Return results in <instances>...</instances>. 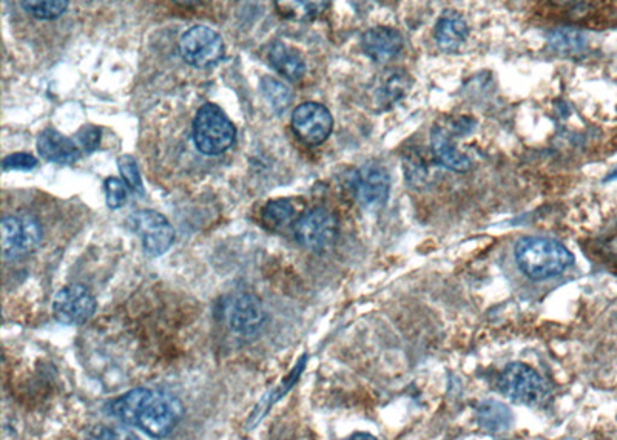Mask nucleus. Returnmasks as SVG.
I'll return each mask as SVG.
<instances>
[{
	"label": "nucleus",
	"instance_id": "nucleus-1",
	"mask_svg": "<svg viewBox=\"0 0 617 440\" xmlns=\"http://www.w3.org/2000/svg\"><path fill=\"white\" fill-rule=\"evenodd\" d=\"M110 413L150 436L164 437L175 430L183 417V405L164 391L136 388L116 399Z\"/></svg>",
	"mask_w": 617,
	"mask_h": 440
},
{
	"label": "nucleus",
	"instance_id": "nucleus-2",
	"mask_svg": "<svg viewBox=\"0 0 617 440\" xmlns=\"http://www.w3.org/2000/svg\"><path fill=\"white\" fill-rule=\"evenodd\" d=\"M517 266L534 281L557 277L573 264V255L559 241L545 237H526L514 249Z\"/></svg>",
	"mask_w": 617,
	"mask_h": 440
},
{
	"label": "nucleus",
	"instance_id": "nucleus-3",
	"mask_svg": "<svg viewBox=\"0 0 617 440\" xmlns=\"http://www.w3.org/2000/svg\"><path fill=\"white\" fill-rule=\"evenodd\" d=\"M237 130L226 113L215 104H206L196 113L193 139L199 152L207 156L221 155L235 143Z\"/></svg>",
	"mask_w": 617,
	"mask_h": 440
},
{
	"label": "nucleus",
	"instance_id": "nucleus-4",
	"mask_svg": "<svg viewBox=\"0 0 617 440\" xmlns=\"http://www.w3.org/2000/svg\"><path fill=\"white\" fill-rule=\"evenodd\" d=\"M499 390L514 403L530 408H542L550 400L547 382L530 366L513 363L500 374Z\"/></svg>",
	"mask_w": 617,
	"mask_h": 440
},
{
	"label": "nucleus",
	"instance_id": "nucleus-5",
	"mask_svg": "<svg viewBox=\"0 0 617 440\" xmlns=\"http://www.w3.org/2000/svg\"><path fill=\"white\" fill-rule=\"evenodd\" d=\"M295 238L307 251L324 254L331 251L338 238V221L323 207L309 210L294 226Z\"/></svg>",
	"mask_w": 617,
	"mask_h": 440
},
{
	"label": "nucleus",
	"instance_id": "nucleus-6",
	"mask_svg": "<svg viewBox=\"0 0 617 440\" xmlns=\"http://www.w3.org/2000/svg\"><path fill=\"white\" fill-rule=\"evenodd\" d=\"M127 226L141 238L142 248L149 257H161L172 248L175 229L164 215L156 210H139L130 215Z\"/></svg>",
	"mask_w": 617,
	"mask_h": 440
},
{
	"label": "nucleus",
	"instance_id": "nucleus-7",
	"mask_svg": "<svg viewBox=\"0 0 617 440\" xmlns=\"http://www.w3.org/2000/svg\"><path fill=\"white\" fill-rule=\"evenodd\" d=\"M181 56L195 68H207L221 61L224 42L220 34L207 27H193L179 42Z\"/></svg>",
	"mask_w": 617,
	"mask_h": 440
},
{
	"label": "nucleus",
	"instance_id": "nucleus-8",
	"mask_svg": "<svg viewBox=\"0 0 617 440\" xmlns=\"http://www.w3.org/2000/svg\"><path fill=\"white\" fill-rule=\"evenodd\" d=\"M96 312V298L82 285H68L56 294L53 302L54 319L62 325H84Z\"/></svg>",
	"mask_w": 617,
	"mask_h": 440
},
{
	"label": "nucleus",
	"instance_id": "nucleus-9",
	"mask_svg": "<svg viewBox=\"0 0 617 440\" xmlns=\"http://www.w3.org/2000/svg\"><path fill=\"white\" fill-rule=\"evenodd\" d=\"M0 238H2V252L5 257L31 254L41 246V224L28 215L4 218Z\"/></svg>",
	"mask_w": 617,
	"mask_h": 440
},
{
	"label": "nucleus",
	"instance_id": "nucleus-10",
	"mask_svg": "<svg viewBox=\"0 0 617 440\" xmlns=\"http://www.w3.org/2000/svg\"><path fill=\"white\" fill-rule=\"evenodd\" d=\"M389 184L388 170L380 164L369 163L352 173L349 189L360 206L377 207L388 200Z\"/></svg>",
	"mask_w": 617,
	"mask_h": 440
},
{
	"label": "nucleus",
	"instance_id": "nucleus-11",
	"mask_svg": "<svg viewBox=\"0 0 617 440\" xmlns=\"http://www.w3.org/2000/svg\"><path fill=\"white\" fill-rule=\"evenodd\" d=\"M292 127L298 138L309 146L323 144L334 129V118L324 105L304 102L292 115Z\"/></svg>",
	"mask_w": 617,
	"mask_h": 440
},
{
	"label": "nucleus",
	"instance_id": "nucleus-12",
	"mask_svg": "<svg viewBox=\"0 0 617 440\" xmlns=\"http://www.w3.org/2000/svg\"><path fill=\"white\" fill-rule=\"evenodd\" d=\"M266 322V311L260 298L253 294H241L230 306L229 325L233 332L249 337L257 334Z\"/></svg>",
	"mask_w": 617,
	"mask_h": 440
},
{
	"label": "nucleus",
	"instance_id": "nucleus-13",
	"mask_svg": "<svg viewBox=\"0 0 617 440\" xmlns=\"http://www.w3.org/2000/svg\"><path fill=\"white\" fill-rule=\"evenodd\" d=\"M361 47L374 62H389L397 58L403 48L402 34L395 28L375 27L361 38Z\"/></svg>",
	"mask_w": 617,
	"mask_h": 440
},
{
	"label": "nucleus",
	"instance_id": "nucleus-14",
	"mask_svg": "<svg viewBox=\"0 0 617 440\" xmlns=\"http://www.w3.org/2000/svg\"><path fill=\"white\" fill-rule=\"evenodd\" d=\"M411 76L402 68H388L381 73L374 88V98L378 107L383 110L391 109L397 102L402 101L411 90Z\"/></svg>",
	"mask_w": 617,
	"mask_h": 440
},
{
	"label": "nucleus",
	"instance_id": "nucleus-15",
	"mask_svg": "<svg viewBox=\"0 0 617 440\" xmlns=\"http://www.w3.org/2000/svg\"><path fill=\"white\" fill-rule=\"evenodd\" d=\"M38 152L44 160L58 164H75L82 156L75 141L53 129H47L39 135Z\"/></svg>",
	"mask_w": 617,
	"mask_h": 440
},
{
	"label": "nucleus",
	"instance_id": "nucleus-16",
	"mask_svg": "<svg viewBox=\"0 0 617 440\" xmlns=\"http://www.w3.org/2000/svg\"><path fill=\"white\" fill-rule=\"evenodd\" d=\"M469 28L462 14L454 10L443 11L435 25V41L440 50L454 53L468 39Z\"/></svg>",
	"mask_w": 617,
	"mask_h": 440
},
{
	"label": "nucleus",
	"instance_id": "nucleus-17",
	"mask_svg": "<svg viewBox=\"0 0 617 440\" xmlns=\"http://www.w3.org/2000/svg\"><path fill=\"white\" fill-rule=\"evenodd\" d=\"M431 144L434 155L443 166L454 172H468L471 169V160L465 153L456 149L451 132L446 127L434 126L431 133Z\"/></svg>",
	"mask_w": 617,
	"mask_h": 440
},
{
	"label": "nucleus",
	"instance_id": "nucleus-18",
	"mask_svg": "<svg viewBox=\"0 0 617 440\" xmlns=\"http://www.w3.org/2000/svg\"><path fill=\"white\" fill-rule=\"evenodd\" d=\"M270 65L290 82H298L306 75V64L303 56L294 48L287 47L283 42H275L270 50Z\"/></svg>",
	"mask_w": 617,
	"mask_h": 440
},
{
	"label": "nucleus",
	"instance_id": "nucleus-19",
	"mask_svg": "<svg viewBox=\"0 0 617 440\" xmlns=\"http://www.w3.org/2000/svg\"><path fill=\"white\" fill-rule=\"evenodd\" d=\"M331 0H275L278 13L289 21H314L328 8Z\"/></svg>",
	"mask_w": 617,
	"mask_h": 440
},
{
	"label": "nucleus",
	"instance_id": "nucleus-20",
	"mask_svg": "<svg viewBox=\"0 0 617 440\" xmlns=\"http://www.w3.org/2000/svg\"><path fill=\"white\" fill-rule=\"evenodd\" d=\"M548 44L557 55L576 58L587 50V38L584 33L574 28H556L548 34Z\"/></svg>",
	"mask_w": 617,
	"mask_h": 440
},
{
	"label": "nucleus",
	"instance_id": "nucleus-21",
	"mask_svg": "<svg viewBox=\"0 0 617 440\" xmlns=\"http://www.w3.org/2000/svg\"><path fill=\"white\" fill-rule=\"evenodd\" d=\"M511 419V411L499 402H483L477 408L480 427L491 433H500L510 428Z\"/></svg>",
	"mask_w": 617,
	"mask_h": 440
},
{
	"label": "nucleus",
	"instance_id": "nucleus-22",
	"mask_svg": "<svg viewBox=\"0 0 617 440\" xmlns=\"http://www.w3.org/2000/svg\"><path fill=\"white\" fill-rule=\"evenodd\" d=\"M294 217L295 207L292 201L281 198V200L269 201L264 206L261 220L270 231H280L283 227L289 226Z\"/></svg>",
	"mask_w": 617,
	"mask_h": 440
},
{
	"label": "nucleus",
	"instance_id": "nucleus-23",
	"mask_svg": "<svg viewBox=\"0 0 617 440\" xmlns=\"http://www.w3.org/2000/svg\"><path fill=\"white\" fill-rule=\"evenodd\" d=\"M70 0H21L22 7L31 16L50 21L62 16Z\"/></svg>",
	"mask_w": 617,
	"mask_h": 440
},
{
	"label": "nucleus",
	"instance_id": "nucleus-24",
	"mask_svg": "<svg viewBox=\"0 0 617 440\" xmlns=\"http://www.w3.org/2000/svg\"><path fill=\"white\" fill-rule=\"evenodd\" d=\"M263 87L264 95L269 99L272 107H275V110L278 112H283L289 107L290 99H292V95H290L289 88L286 85L281 84L277 79L266 78L263 79Z\"/></svg>",
	"mask_w": 617,
	"mask_h": 440
},
{
	"label": "nucleus",
	"instance_id": "nucleus-25",
	"mask_svg": "<svg viewBox=\"0 0 617 440\" xmlns=\"http://www.w3.org/2000/svg\"><path fill=\"white\" fill-rule=\"evenodd\" d=\"M119 170H121L124 183L129 186L135 195H144V186H142L141 175H139L138 164L133 160L132 156H121L118 161Z\"/></svg>",
	"mask_w": 617,
	"mask_h": 440
},
{
	"label": "nucleus",
	"instance_id": "nucleus-26",
	"mask_svg": "<svg viewBox=\"0 0 617 440\" xmlns=\"http://www.w3.org/2000/svg\"><path fill=\"white\" fill-rule=\"evenodd\" d=\"M127 184L122 183L118 178H108L105 181V197L107 206L112 210L121 209L127 203Z\"/></svg>",
	"mask_w": 617,
	"mask_h": 440
},
{
	"label": "nucleus",
	"instance_id": "nucleus-27",
	"mask_svg": "<svg viewBox=\"0 0 617 440\" xmlns=\"http://www.w3.org/2000/svg\"><path fill=\"white\" fill-rule=\"evenodd\" d=\"M38 166V160L34 156L27 155V153H14V155L7 156L4 163H2V169L7 170H22V172H28Z\"/></svg>",
	"mask_w": 617,
	"mask_h": 440
},
{
	"label": "nucleus",
	"instance_id": "nucleus-28",
	"mask_svg": "<svg viewBox=\"0 0 617 440\" xmlns=\"http://www.w3.org/2000/svg\"><path fill=\"white\" fill-rule=\"evenodd\" d=\"M78 141L84 147L85 152L92 153L101 144V130L95 126H84L78 132Z\"/></svg>",
	"mask_w": 617,
	"mask_h": 440
},
{
	"label": "nucleus",
	"instance_id": "nucleus-29",
	"mask_svg": "<svg viewBox=\"0 0 617 440\" xmlns=\"http://www.w3.org/2000/svg\"><path fill=\"white\" fill-rule=\"evenodd\" d=\"M175 4L181 5V7L193 8L199 7V5L206 4L207 0H173Z\"/></svg>",
	"mask_w": 617,
	"mask_h": 440
},
{
	"label": "nucleus",
	"instance_id": "nucleus-30",
	"mask_svg": "<svg viewBox=\"0 0 617 440\" xmlns=\"http://www.w3.org/2000/svg\"><path fill=\"white\" fill-rule=\"evenodd\" d=\"M351 439H374V436H371V434H354Z\"/></svg>",
	"mask_w": 617,
	"mask_h": 440
}]
</instances>
